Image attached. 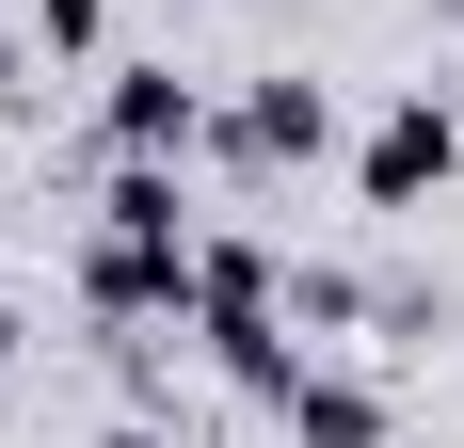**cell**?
Returning <instances> with one entry per match:
<instances>
[{"instance_id": "1", "label": "cell", "mask_w": 464, "mask_h": 448, "mask_svg": "<svg viewBox=\"0 0 464 448\" xmlns=\"http://www.w3.org/2000/svg\"><path fill=\"white\" fill-rule=\"evenodd\" d=\"M449 177H464V112L449 96H401V112L369 129V161H353L369 209H417V192H449Z\"/></svg>"}, {"instance_id": "2", "label": "cell", "mask_w": 464, "mask_h": 448, "mask_svg": "<svg viewBox=\"0 0 464 448\" xmlns=\"http://www.w3.org/2000/svg\"><path fill=\"white\" fill-rule=\"evenodd\" d=\"M96 129H112V161H192V144H208V96H192L177 64H112Z\"/></svg>"}, {"instance_id": "3", "label": "cell", "mask_w": 464, "mask_h": 448, "mask_svg": "<svg viewBox=\"0 0 464 448\" xmlns=\"http://www.w3.org/2000/svg\"><path fill=\"white\" fill-rule=\"evenodd\" d=\"M321 129H336V96L304 81V64H288V81H256V96H240V112H225L208 144H225L240 177H288V161H321Z\"/></svg>"}, {"instance_id": "4", "label": "cell", "mask_w": 464, "mask_h": 448, "mask_svg": "<svg viewBox=\"0 0 464 448\" xmlns=\"http://www.w3.org/2000/svg\"><path fill=\"white\" fill-rule=\"evenodd\" d=\"M273 416H288V448H384V385H353V368H304V353H288Z\"/></svg>"}, {"instance_id": "5", "label": "cell", "mask_w": 464, "mask_h": 448, "mask_svg": "<svg viewBox=\"0 0 464 448\" xmlns=\"http://www.w3.org/2000/svg\"><path fill=\"white\" fill-rule=\"evenodd\" d=\"M33 33H48V48H96V33H112V0H33Z\"/></svg>"}, {"instance_id": "6", "label": "cell", "mask_w": 464, "mask_h": 448, "mask_svg": "<svg viewBox=\"0 0 464 448\" xmlns=\"http://www.w3.org/2000/svg\"><path fill=\"white\" fill-rule=\"evenodd\" d=\"M16 353H33V336H16V305H0V368H16Z\"/></svg>"}, {"instance_id": "7", "label": "cell", "mask_w": 464, "mask_h": 448, "mask_svg": "<svg viewBox=\"0 0 464 448\" xmlns=\"http://www.w3.org/2000/svg\"><path fill=\"white\" fill-rule=\"evenodd\" d=\"M96 448H160V433H144V416H129V433H96Z\"/></svg>"}]
</instances>
